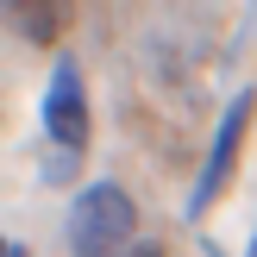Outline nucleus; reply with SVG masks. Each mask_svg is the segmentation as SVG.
<instances>
[{
  "label": "nucleus",
  "mask_w": 257,
  "mask_h": 257,
  "mask_svg": "<svg viewBox=\"0 0 257 257\" xmlns=\"http://www.w3.org/2000/svg\"><path fill=\"white\" fill-rule=\"evenodd\" d=\"M138 232V201L119 182H88L69 207V251L75 257H125Z\"/></svg>",
  "instance_id": "1"
},
{
  "label": "nucleus",
  "mask_w": 257,
  "mask_h": 257,
  "mask_svg": "<svg viewBox=\"0 0 257 257\" xmlns=\"http://www.w3.org/2000/svg\"><path fill=\"white\" fill-rule=\"evenodd\" d=\"M251 113H257V94H238L232 107L220 113V132H213V145H207V163H201L195 201H188V220H201V213H207L213 201L226 195V182H232V163H238V145H245V132H251Z\"/></svg>",
  "instance_id": "3"
},
{
  "label": "nucleus",
  "mask_w": 257,
  "mask_h": 257,
  "mask_svg": "<svg viewBox=\"0 0 257 257\" xmlns=\"http://www.w3.org/2000/svg\"><path fill=\"white\" fill-rule=\"evenodd\" d=\"M44 132H50V145H57L69 163L88 151V88H82V69H75L69 57H57V69H50V88H44Z\"/></svg>",
  "instance_id": "2"
},
{
  "label": "nucleus",
  "mask_w": 257,
  "mask_h": 257,
  "mask_svg": "<svg viewBox=\"0 0 257 257\" xmlns=\"http://www.w3.org/2000/svg\"><path fill=\"white\" fill-rule=\"evenodd\" d=\"M245 257H257V232H251V251H245Z\"/></svg>",
  "instance_id": "7"
},
{
  "label": "nucleus",
  "mask_w": 257,
  "mask_h": 257,
  "mask_svg": "<svg viewBox=\"0 0 257 257\" xmlns=\"http://www.w3.org/2000/svg\"><path fill=\"white\" fill-rule=\"evenodd\" d=\"M7 257H25V245H19V238H13V245H7Z\"/></svg>",
  "instance_id": "6"
},
{
  "label": "nucleus",
  "mask_w": 257,
  "mask_h": 257,
  "mask_svg": "<svg viewBox=\"0 0 257 257\" xmlns=\"http://www.w3.org/2000/svg\"><path fill=\"white\" fill-rule=\"evenodd\" d=\"M125 257H163L157 245H132V251H125Z\"/></svg>",
  "instance_id": "5"
},
{
  "label": "nucleus",
  "mask_w": 257,
  "mask_h": 257,
  "mask_svg": "<svg viewBox=\"0 0 257 257\" xmlns=\"http://www.w3.org/2000/svg\"><path fill=\"white\" fill-rule=\"evenodd\" d=\"M7 19H13V32L25 44L57 50L63 32H69V19H75V0H7Z\"/></svg>",
  "instance_id": "4"
}]
</instances>
